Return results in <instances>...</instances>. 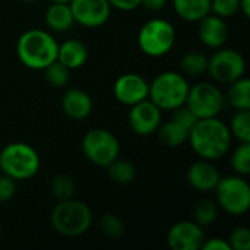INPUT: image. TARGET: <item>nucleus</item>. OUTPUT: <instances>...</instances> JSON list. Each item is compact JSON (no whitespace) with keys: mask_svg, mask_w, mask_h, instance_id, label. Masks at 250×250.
Segmentation results:
<instances>
[{"mask_svg":"<svg viewBox=\"0 0 250 250\" xmlns=\"http://www.w3.org/2000/svg\"><path fill=\"white\" fill-rule=\"evenodd\" d=\"M100 230L108 239H120L125 234V224L116 214H103L100 218Z\"/></svg>","mask_w":250,"mask_h":250,"instance_id":"c756f323","label":"nucleus"},{"mask_svg":"<svg viewBox=\"0 0 250 250\" xmlns=\"http://www.w3.org/2000/svg\"><path fill=\"white\" fill-rule=\"evenodd\" d=\"M163 122V110L157 107L149 98L130 105L127 123L133 133L139 136H149L157 132Z\"/></svg>","mask_w":250,"mask_h":250,"instance_id":"9b49d317","label":"nucleus"},{"mask_svg":"<svg viewBox=\"0 0 250 250\" xmlns=\"http://www.w3.org/2000/svg\"><path fill=\"white\" fill-rule=\"evenodd\" d=\"M108 3L111 7L122 12H132L141 7V0H108Z\"/></svg>","mask_w":250,"mask_h":250,"instance_id":"c9c22d12","label":"nucleus"},{"mask_svg":"<svg viewBox=\"0 0 250 250\" xmlns=\"http://www.w3.org/2000/svg\"><path fill=\"white\" fill-rule=\"evenodd\" d=\"M220 179L221 174L212 161L202 158L192 163L186 171V180L189 186L198 192H212L217 188Z\"/></svg>","mask_w":250,"mask_h":250,"instance_id":"dca6fc26","label":"nucleus"},{"mask_svg":"<svg viewBox=\"0 0 250 250\" xmlns=\"http://www.w3.org/2000/svg\"><path fill=\"white\" fill-rule=\"evenodd\" d=\"M50 224L53 230L64 237H78L86 233L92 224L91 208L75 198L59 202L51 214Z\"/></svg>","mask_w":250,"mask_h":250,"instance_id":"7ed1b4c3","label":"nucleus"},{"mask_svg":"<svg viewBox=\"0 0 250 250\" xmlns=\"http://www.w3.org/2000/svg\"><path fill=\"white\" fill-rule=\"evenodd\" d=\"M44 76L45 81L54 86V88H63L69 83L70 79V69H67L64 64H62L60 62H53L51 64H48L44 69Z\"/></svg>","mask_w":250,"mask_h":250,"instance_id":"c85d7f7f","label":"nucleus"},{"mask_svg":"<svg viewBox=\"0 0 250 250\" xmlns=\"http://www.w3.org/2000/svg\"><path fill=\"white\" fill-rule=\"evenodd\" d=\"M157 135L161 144L168 148H179L185 145L189 139V130L171 119L164 123L161 122L157 129Z\"/></svg>","mask_w":250,"mask_h":250,"instance_id":"412c9836","label":"nucleus"},{"mask_svg":"<svg viewBox=\"0 0 250 250\" xmlns=\"http://www.w3.org/2000/svg\"><path fill=\"white\" fill-rule=\"evenodd\" d=\"M230 133L239 142H250V113L249 110H237L229 125Z\"/></svg>","mask_w":250,"mask_h":250,"instance_id":"a878e982","label":"nucleus"},{"mask_svg":"<svg viewBox=\"0 0 250 250\" xmlns=\"http://www.w3.org/2000/svg\"><path fill=\"white\" fill-rule=\"evenodd\" d=\"M204 250H231L230 245L226 239L223 237H212V239H205L202 243Z\"/></svg>","mask_w":250,"mask_h":250,"instance_id":"f704fd0d","label":"nucleus"},{"mask_svg":"<svg viewBox=\"0 0 250 250\" xmlns=\"http://www.w3.org/2000/svg\"><path fill=\"white\" fill-rule=\"evenodd\" d=\"M177 16L186 22H199L211 13V0H171Z\"/></svg>","mask_w":250,"mask_h":250,"instance_id":"aec40b11","label":"nucleus"},{"mask_svg":"<svg viewBox=\"0 0 250 250\" xmlns=\"http://www.w3.org/2000/svg\"><path fill=\"white\" fill-rule=\"evenodd\" d=\"M230 164L236 174H250V142H240V145L231 154Z\"/></svg>","mask_w":250,"mask_h":250,"instance_id":"cd10ccee","label":"nucleus"},{"mask_svg":"<svg viewBox=\"0 0 250 250\" xmlns=\"http://www.w3.org/2000/svg\"><path fill=\"white\" fill-rule=\"evenodd\" d=\"M173 111V116H171V120L177 122L179 125H182L183 127H186L188 130H190L193 127V125L199 120L185 104L171 110Z\"/></svg>","mask_w":250,"mask_h":250,"instance_id":"473e14b6","label":"nucleus"},{"mask_svg":"<svg viewBox=\"0 0 250 250\" xmlns=\"http://www.w3.org/2000/svg\"><path fill=\"white\" fill-rule=\"evenodd\" d=\"M215 190L217 205L233 217L245 215L250 208V186L245 176L221 177Z\"/></svg>","mask_w":250,"mask_h":250,"instance_id":"0eeeda50","label":"nucleus"},{"mask_svg":"<svg viewBox=\"0 0 250 250\" xmlns=\"http://www.w3.org/2000/svg\"><path fill=\"white\" fill-rule=\"evenodd\" d=\"M44 22L51 32H66L73 23V13L69 3H51L44 15Z\"/></svg>","mask_w":250,"mask_h":250,"instance_id":"6ab92c4d","label":"nucleus"},{"mask_svg":"<svg viewBox=\"0 0 250 250\" xmlns=\"http://www.w3.org/2000/svg\"><path fill=\"white\" fill-rule=\"evenodd\" d=\"M227 100L236 110H250V81L242 76L237 81L229 83Z\"/></svg>","mask_w":250,"mask_h":250,"instance_id":"4be33fe9","label":"nucleus"},{"mask_svg":"<svg viewBox=\"0 0 250 250\" xmlns=\"http://www.w3.org/2000/svg\"><path fill=\"white\" fill-rule=\"evenodd\" d=\"M217 218H218V205L215 201L205 198L196 202L193 208V221L196 224L205 229L214 224Z\"/></svg>","mask_w":250,"mask_h":250,"instance_id":"393cba45","label":"nucleus"},{"mask_svg":"<svg viewBox=\"0 0 250 250\" xmlns=\"http://www.w3.org/2000/svg\"><path fill=\"white\" fill-rule=\"evenodd\" d=\"M198 23V38L205 47L212 50L224 47L229 38V26L226 19L214 13H208Z\"/></svg>","mask_w":250,"mask_h":250,"instance_id":"2eb2a0df","label":"nucleus"},{"mask_svg":"<svg viewBox=\"0 0 250 250\" xmlns=\"http://www.w3.org/2000/svg\"><path fill=\"white\" fill-rule=\"evenodd\" d=\"M22 1H28V3H31V1H35V0H22Z\"/></svg>","mask_w":250,"mask_h":250,"instance_id":"ea45409f","label":"nucleus"},{"mask_svg":"<svg viewBox=\"0 0 250 250\" xmlns=\"http://www.w3.org/2000/svg\"><path fill=\"white\" fill-rule=\"evenodd\" d=\"M148 91L149 82L139 73H123L116 79L113 86L114 98L129 107L146 100Z\"/></svg>","mask_w":250,"mask_h":250,"instance_id":"4468645a","label":"nucleus"},{"mask_svg":"<svg viewBox=\"0 0 250 250\" xmlns=\"http://www.w3.org/2000/svg\"><path fill=\"white\" fill-rule=\"evenodd\" d=\"M82 152L92 164L107 167L120 154V144L116 135L107 129L95 127L88 130L81 142Z\"/></svg>","mask_w":250,"mask_h":250,"instance_id":"6e6552de","label":"nucleus"},{"mask_svg":"<svg viewBox=\"0 0 250 250\" xmlns=\"http://www.w3.org/2000/svg\"><path fill=\"white\" fill-rule=\"evenodd\" d=\"M94 103L91 95L81 88H69L62 98V110L72 120H83L92 113Z\"/></svg>","mask_w":250,"mask_h":250,"instance_id":"f3484780","label":"nucleus"},{"mask_svg":"<svg viewBox=\"0 0 250 250\" xmlns=\"http://www.w3.org/2000/svg\"><path fill=\"white\" fill-rule=\"evenodd\" d=\"M239 12V0H211V13L229 19Z\"/></svg>","mask_w":250,"mask_h":250,"instance_id":"7c9ffc66","label":"nucleus"},{"mask_svg":"<svg viewBox=\"0 0 250 250\" xmlns=\"http://www.w3.org/2000/svg\"><path fill=\"white\" fill-rule=\"evenodd\" d=\"M229 245L231 250H249L250 249V231L249 229L239 226L229 236Z\"/></svg>","mask_w":250,"mask_h":250,"instance_id":"2f4dec72","label":"nucleus"},{"mask_svg":"<svg viewBox=\"0 0 250 250\" xmlns=\"http://www.w3.org/2000/svg\"><path fill=\"white\" fill-rule=\"evenodd\" d=\"M233 136L229 125L218 117L199 119L189 130V139L193 152L208 161L221 160L231 146Z\"/></svg>","mask_w":250,"mask_h":250,"instance_id":"f257e3e1","label":"nucleus"},{"mask_svg":"<svg viewBox=\"0 0 250 250\" xmlns=\"http://www.w3.org/2000/svg\"><path fill=\"white\" fill-rule=\"evenodd\" d=\"M16 193V180L6 174H0V204L9 202Z\"/></svg>","mask_w":250,"mask_h":250,"instance_id":"72a5a7b5","label":"nucleus"},{"mask_svg":"<svg viewBox=\"0 0 250 250\" xmlns=\"http://www.w3.org/2000/svg\"><path fill=\"white\" fill-rule=\"evenodd\" d=\"M40 155L25 142L7 144L0 151V171L13 180H29L40 170Z\"/></svg>","mask_w":250,"mask_h":250,"instance_id":"20e7f679","label":"nucleus"},{"mask_svg":"<svg viewBox=\"0 0 250 250\" xmlns=\"http://www.w3.org/2000/svg\"><path fill=\"white\" fill-rule=\"evenodd\" d=\"M180 70L185 76H202L208 70V56L199 51H186L180 57Z\"/></svg>","mask_w":250,"mask_h":250,"instance_id":"5701e85b","label":"nucleus"},{"mask_svg":"<svg viewBox=\"0 0 250 250\" xmlns=\"http://www.w3.org/2000/svg\"><path fill=\"white\" fill-rule=\"evenodd\" d=\"M51 3H69L70 0H50Z\"/></svg>","mask_w":250,"mask_h":250,"instance_id":"58836bf2","label":"nucleus"},{"mask_svg":"<svg viewBox=\"0 0 250 250\" xmlns=\"http://www.w3.org/2000/svg\"><path fill=\"white\" fill-rule=\"evenodd\" d=\"M105 168L108 177L117 185H129L136 177V167L130 161L120 160L119 157L114 161H111Z\"/></svg>","mask_w":250,"mask_h":250,"instance_id":"b1692460","label":"nucleus"},{"mask_svg":"<svg viewBox=\"0 0 250 250\" xmlns=\"http://www.w3.org/2000/svg\"><path fill=\"white\" fill-rule=\"evenodd\" d=\"M239 12H242V15L245 18L250 16V0H239Z\"/></svg>","mask_w":250,"mask_h":250,"instance_id":"4c0bfd02","label":"nucleus"},{"mask_svg":"<svg viewBox=\"0 0 250 250\" xmlns=\"http://www.w3.org/2000/svg\"><path fill=\"white\" fill-rule=\"evenodd\" d=\"M209 76L218 83H231L245 76L246 62L245 57L234 48H217L215 53L208 57Z\"/></svg>","mask_w":250,"mask_h":250,"instance_id":"9d476101","label":"nucleus"},{"mask_svg":"<svg viewBox=\"0 0 250 250\" xmlns=\"http://www.w3.org/2000/svg\"><path fill=\"white\" fill-rule=\"evenodd\" d=\"M59 42L50 31L32 28L21 34L16 41L19 62L31 70H44L57 60Z\"/></svg>","mask_w":250,"mask_h":250,"instance_id":"f03ea898","label":"nucleus"},{"mask_svg":"<svg viewBox=\"0 0 250 250\" xmlns=\"http://www.w3.org/2000/svg\"><path fill=\"white\" fill-rule=\"evenodd\" d=\"M176 42V29L171 22L154 18L146 21L138 32V45L148 57H163L171 51Z\"/></svg>","mask_w":250,"mask_h":250,"instance_id":"423d86ee","label":"nucleus"},{"mask_svg":"<svg viewBox=\"0 0 250 250\" xmlns=\"http://www.w3.org/2000/svg\"><path fill=\"white\" fill-rule=\"evenodd\" d=\"M205 239L204 229L189 220L173 224L167 233V245L171 250H199Z\"/></svg>","mask_w":250,"mask_h":250,"instance_id":"ddd939ff","label":"nucleus"},{"mask_svg":"<svg viewBox=\"0 0 250 250\" xmlns=\"http://www.w3.org/2000/svg\"><path fill=\"white\" fill-rule=\"evenodd\" d=\"M185 105L198 119L218 117L224 107V95L214 83L199 82L189 88Z\"/></svg>","mask_w":250,"mask_h":250,"instance_id":"1a4fd4ad","label":"nucleus"},{"mask_svg":"<svg viewBox=\"0 0 250 250\" xmlns=\"http://www.w3.org/2000/svg\"><path fill=\"white\" fill-rule=\"evenodd\" d=\"M50 190H51V195L54 196V199L57 202H63V201H69V199L75 198L76 186H75V182L70 176L57 174L51 180Z\"/></svg>","mask_w":250,"mask_h":250,"instance_id":"bb28decb","label":"nucleus"},{"mask_svg":"<svg viewBox=\"0 0 250 250\" xmlns=\"http://www.w3.org/2000/svg\"><path fill=\"white\" fill-rule=\"evenodd\" d=\"M89 51L86 44L78 38H69L59 44L57 51V62L64 64L67 69H79L88 60Z\"/></svg>","mask_w":250,"mask_h":250,"instance_id":"a211bd4d","label":"nucleus"},{"mask_svg":"<svg viewBox=\"0 0 250 250\" xmlns=\"http://www.w3.org/2000/svg\"><path fill=\"white\" fill-rule=\"evenodd\" d=\"M168 0H141V6L149 12H160L167 6Z\"/></svg>","mask_w":250,"mask_h":250,"instance_id":"e433bc0d","label":"nucleus"},{"mask_svg":"<svg viewBox=\"0 0 250 250\" xmlns=\"http://www.w3.org/2000/svg\"><path fill=\"white\" fill-rule=\"evenodd\" d=\"M189 88L190 85L185 75L167 70L157 75V78L149 83L148 98L163 111H171L186 103Z\"/></svg>","mask_w":250,"mask_h":250,"instance_id":"39448f33","label":"nucleus"},{"mask_svg":"<svg viewBox=\"0 0 250 250\" xmlns=\"http://www.w3.org/2000/svg\"><path fill=\"white\" fill-rule=\"evenodd\" d=\"M69 6L73 13L75 23L85 28L103 26L111 15L108 0H70Z\"/></svg>","mask_w":250,"mask_h":250,"instance_id":"f8f14e48","label":"nucleus"}]
</instances>
